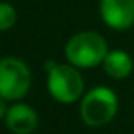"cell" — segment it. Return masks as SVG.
Returning a JSON list of instances; mask_svg holds the SVG:
<instances>
[{
	"mask_svg": "<svg viewBox=\"0 0 134 134\" xmlns=\"http://www.w3.org/2000/svg\"><path fill=\"white\" fill-rule=\"evenodd\" d=\"M17 20V12L14 9V5L7 2H0V31H9L15 26Z\"/></svg>",
	"mask_w": 134,
	"mask_h": 134,
	"instance_id": "8",
	"label": "cell"
},
{
	"mask_svg": "<svg viewBox=\"0 0 134 134\" xmlns=\"http://www.w3.org/2000/svg\"><path fill=\"white\" fill-rule=\"evenodd\" d=\"M31 70L22 59L7 56L0 59V95L5 100H20L31 88Z\"/></svg>",
	"mask_w": 134,
	"mask_h": 134,
	"instance_id": "4",
	"label": "cell"
},
{
	"mask_svg": "<svg viewBox=\"0 0 134 134\" xmlns=\"http://www.w3.org/2000/svg\"><path fill=\"white\" fill-rule=\"evenodd\" d=\"M132 58L122 49H112L107 53L104 63H102V68L107 73L110 78L114 80H124L131 75L132 71Z\"/></svg>",
	"mask_w": 134,
	"mask_h": 134,
	"instance_id": "7",
	"label": "cell"
},
{
	"mask_svg": "<svg viewBox=\"0 0 134 134\" xmlns=\"http://www.w3.org/2000/svg\"><path fill=\"white\" fill-rule=\"evenodd\" d=\"M37 112L27 104H14L9 107L5 124L12 134H32L37 127Z\"/></svg>",
	"mask_w": 134,
	"mask_h": 134,
	"instance_id": "6",
	"label": "cell"
},
{
	"mask_svg": "<svg viewBox=\"0 0 134 134\" xmlns=\"http://www.w3.org/2000/svg\"><path fill=\"white\" fill-rule=\"evenodd\" d=\"M5 98L0 95V121L2 119H5V115H7V110H9V107H7V104H5Z\"/></svg>",
	"mask_w": 134,
	"mask_h": 134,
	"instance_id": "9",
	"label": "cell"
},
{
	"mask_svg": "<svg viewBox=\"0 0 134 134\" xmlns=\"http://www.w3.org/2000/svg\"><path fill=\"white\" fill-rule=\"evenodd\" d=\"M98 10L110 29L126 31L134 26V0H100Z\"/></svg>",
	"mask_w": 134,
	"mask_h": 134,
	"instance_id": "5",
	"label": "cell"
},
{
	"mask_svg": "<svg viewBox=\"0 0 134 134\" xmlns=\"http://www.w3.org/2000/svg\"><path fill=\"white\" fill-rule=\"evenodd\" d=\"M48 71V92L59 104H73L83 97L85 83L78 68L71 63H46Z\"/></svg>",
	"mask_w": 134,
	"mask_h": 134,
	"instance_id": "1",
	"label": "cell"
},
{
	"mask_svg": "<svg viewBox=\"0 0 134 134\" xmlns=\"http://www.w3.org/2000/svg\"><path fill=\"white\" fill-rule=\"evenodd\" d=\"M107 53L109 48L105 39L92 31L75 34L65 46L66 59L76 68H93L97 65H102Z\"/></svg>",
	"mask_w": 134,
	"mask_h": 134,
	"instance_id": "2",
	"label": "cell"
},
{
	"mask_svg": "<svg viewBox=\"0 0 134 134\" xmlns=\"http://www.w3.org/2000/svg\"><path fill=\"white\" fill-rule=\"evenodd\" d=\"M119 98L109 87H95L82 97L80 117L90 127H102L115 117Z\"/></svg>",
	"mask_w": 134,
	"mask_h": 134,
	"instance_id": "3",
	"label": "cell"
}]
</instances>
